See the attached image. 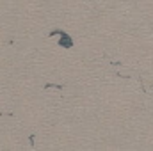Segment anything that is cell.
Masks as SVG:
<instances>
[{
  "instance_id": "1",
  "label": "cell",
  "mask_w": 153,
  "mask_h": 151,
  "mask_svg": "<svg viewBox=\"0 0 153 151\" xmlns=\"http://www.w3.org/2000/svg\"><path fill=\"white\" fill-rule=\"evenodd\" d=\"M61 36H62V39H61V44H62V46H66V48H70V46L73 44V41L70 39V36H68V34H64V32H62Z\"/></svg>"
}]
</instances>
